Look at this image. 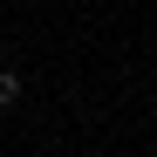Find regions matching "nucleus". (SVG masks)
<instances>
[{
	"label": "nucleus",
	"mask_w": 157,
	"mask_h": 157,
	"mask_svg": "<svg viewBox=\"0 0 157 157\" xmlns=\"http://www.w3.org/2000/svg\"><path fill=\"white\" fill-rule=\"evenodd\" d=\"M14 102H21V75H14V68H0V109H14Z\"/></svg>",
	"instance_id": "f257e3e1"
}]
</instances>
